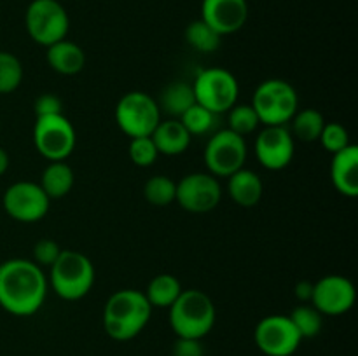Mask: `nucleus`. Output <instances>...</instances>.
<instances>
[{"label":"nucleus","instance_id":"f257e3e1","mask_svg":"<svg viewBox=\"0 0 358 356\" xmlns=\"http://www.w3.org/2000/svg\"><path fill=\"white\" fill-rule=\"evenodd\" d=\"M48 278L28 258H9L0 264V307L14 316H31L44 304Z\"/></svg>","mask_w":358,"mask_h":356},{"label":"nucleus","instance_id":"f03ea898","mask_svg":"<svg viewBox=\"0 0 358 356\" xmlns=\"http://www.w3.org/2000/svg\"><path fill=\"white\" fill-rule=\"evenodd\" d=\"M152 316V306L140 290H117L108 297L103 307V328L114 341L135 339Z\"/></svg>","mask_w":358,"mask_h":356},{"label":"nucleus","instance_id":"7ed1b4c3","mask_svg":"<svg viewBox=\"0 0 358 356\" xmlns=\"http://www.w3.org/2000/svg\"><path fill=\"white\" fill-rule=\"evenodd\" d=\"M170 327L177 337L199 339L212 332L217 320L213 300L198 288L182 290L170 307Z\"/></svg>","mask_w":358,"mask_h":356},{"label":"nucleus","instance_id":"20e7f679","mask_svg":"<svg viewBox=\"0 0 358 356\" xmlns=\"http://www.w3.org/2000/svg\"><path fill=\"white\" fill-rule=\"evenodd\" d=\"M51 288L63 300H80L94 285V265L84 253L63 250L51 265Z\"/></svg>","mask_w":358,"mask_h":356},{"label":"nucleus","instance_id":"39448f33","mask_svg":"<svg viewBox=\"0 0 358 356\" xmlns=\"http://www.w3.org/2000/svg\"><path fill=\"white\" fill-rule=\"evenodd\" d=\"M252 107L264 126H287L299 108V96L290 82L268 79L257 86L252 96Z\"/></svg>","mask_w":358,"mask_h":356},{"label":"nucleus","instance_id":"423d86ee","mask_svg":"<svg viewBox=\"0 0 358 356\" xmlns=\"http://www.w3.org/2000/svg\"><path fill=\"white\" fill-rule=\"evenodd\" d=\"M161 108L157 100L143 91H129L115 105V122L129 138L150 136L161 122Z\"/></svg>","mask_w":358,"mask_h":356},{"label":"nucleus","instance_id":"0eeeda50","mask_svg":"<svg viewBox=\"0 0 358 356\" xmlns=\"http://www.w3.org/2000/svg\"><path fill=\"white\" fill-rule=\"evenodd\" d=\"M192 91L196 103L219 115L229 112L238 103L240 84L229 70L213 66L198 73L192 82Z\"/></svg>","mask_w":358,"mask_h":356},{"label":"nucleus","instance_id":"6e6552de","mask_svg":"<svg viewBox=\"0 0 358 356\" xmlns=\"http://www.w3.org/2000/svg\"><path fill=\"white\" fill-rule=\"evenodd\" d=\"M24 24L31 40L49 47L66 38L70 17L58 0H31L24 14Z\"/></svg>","mask_w":358,"mask_h":356},{"label":"nucleus","instance_id":"1a4fd4ad","mask_svg":"<svg viewBox=\"0 0 358 356\" xmlns=\"http://www.w3.org/2000/svg\"><path fill=\"white\" fill-rule=\"evenodd\" d=\"M34 143L37 152L49 163L65 161L76 149V128L63 114L37 117L34 126Z\"/></svg>","mask_w":358,"mask_h":356},{"label":"nucleus","instance_id":"9d476101","mask_svg":"<svg viewBox=\"0 0 358 356\" xmlns=\"http://www.w3.org/2000/svg\"><path fill=\"white\" fill-rule=\"evenodd\" d=\"M247 156L248 149L243 136L231 129H220L206 143L205 164L213 177L229 178L245 166Z\"/></svg>","mask_w":358,"mask_h":356},{"label":"nucleus","instance_id":"9b49d317","mask_svg":"<svg viewBox=\"0 0 358 356\" xmlns=\"http://www.w3.org/2000/svg\"><path fill=\"white\" fill-rule=\"evenodd\" d=\"M2 206L16 222L34 223L48 215L51 199L35 181H16L3 192Z\"/></svg>","mask_w":358,"mask_h":356},{"label":"nucleus","instance_id":"f8f14e48","mask_svg":"<svg viewBox=\"0 0 358 356\" xmlns=\"http://www.w3.org/2000/svg\"><path fill=\"white\" fill-rule=\"evenodd\" d=\"M254 341L266 356H292L303 339L289 316L271 314L257 323Z\"/></svg>","mask_w":358,"mask_h":356},{"label":"nucleus","instance_id":"ddd939ff","mask_svg":"<svg viewBox=\"0 0 358 356\" xmlns=\"http://www.w3.org/2000/svg\"><path fill=\"white\" fill-rule=\"evenodd\" d=\"M222 187L219 178L210 173H189L177 184L175 201L189 213H208L219 206Z\"/></svg>","mask_w":358,"mask_h":356},{"label":"nucleus","instance_id":"4468645a","mask_svg":"<svg viewBox=\"0 0 358 356\" xmlns=\"http://www.w3.org/2000/svg\"><path fill=\"white\" fill-rule=\"evenodd\" d=\"M255 157L269 171L285 170L296 154V140L287 126H264L254 143Z\"/></svg>","mask_w":358,"mask_h":356},{"label":"nucleus","instance_id":"2eb2a0df","mask_svg":"<svg viewBox=\"0 0 358 356\" xmlns=\"http://www.w3.org/2000/svg\"><path fill=\"white\" fill-rule=\"evenodd\" d=\"M355 299V285L348 278L329 274L313 283V297L310 304L325 316H341L352 309Z\"/></svg>","mask_w":358,"mask_h":356},{"label":"nucleus","instance_id":"dca6fc26","mask_svg":"<svg viewBox=\"0 0 358 356\" xmlns=\"http://www.w3.org/2000/svg\"><path fill=\"white\" fill-rule=\"evenodd\" d=\"M201 20L219 35L236 34L248 20L247 0H203Z\"/></svg>","mask_w":358,"mask_h":356},{"label":"nucleus","instance_id":"f3484780","mask_svg":"<svg viewBox=\"0 0 358 356\" xmlns=\"http://www.w3.org/2000/svg\"><path fill=\"white\" fill-rule=\"evenodd\" d=\"M331 180L345 198L358 195V147L350 143L346 149L332 154Z\"/></svg>","mask_w":358,"mask_h":356},{"label":"nucleus","instance_id":"a211bd4d","mask_svg":"<svg viewBox=\"0 0 358 356\" xmlns=\"http://www.w3.org/2000/svg\"><path fill=\"white\" fill-rule=\"evenodd\" d=\"M150 138L163 156H180L189 149L192 136L178 119H168L157 124Z\"/></svg>","mask_w":358,"mask_h":356},{"label":"nucleus","instance_id":"6ab92c4d","mask_svg":"<svg viewBox=\"0 0 358 356\" xmlns=\"http://www.w3.org/2000/svg\"><path fill=\"white\" fill-rule=\"evenodd\" d=\"M262 192H264V185H262L261 177L247 168H241L227 178V194L238 206L252 208L261 201Z\"/></svg>","mask_w":358,"mask_h":356},{"label":"nucleus","instance_id":"aec40b11","mask_svg":"<svg viewBox=\"0 0 358 356\" xmlns=\"http://www.w3.org/2000/svg\"><path fill=\"white\" fill-rule=\"evenodd\" d=\"M45 59H48V65L62 75H76V73L83 72L84 65H86V54H84L83 47L66 38L49 45Z\"/></svg>","mask_w":358,"mask_h":356},{"label":"nucleus","instance_id":"412c9836","mask_svg":"<svg viewBox=\"0 0 358 356\" xmlns=\"http://www.w3.org/2000/svg\"><path fill=\"white\" fill-rule=\"evenodd\" d=\"M73 181H76V175L72 168L65 161H55V163H49L42 171L38 185L49 199H62L72 191Z\"/></svg>","mask_w":358,"mask_h":356},{"label":"nucleus","instance_id":"4be33fe9","mask_svg":"<svg viewBox=\"0 0 358 356\" xmlns=\"http://www.w3.org/2000/svg\"><path fill=\"white\" fill-rule=\"evenodd\" d=\"M194 103L196 96L192 91V84L184 82V80H175V82L168 84L161 91L159 101H157L161 112L175 119H180Z\"/></svg>","mask_w":358,"mask_h":356},{"label":"nucleus","instance_id":"5701e85b","mask_svg":"<svg viewBox=\"0 0 358 356\" xmlns=\"http://www.w3.org/2000/svg\"><path fill=\"white\" fill-rule=\"evenodd\" d=\"M325 126L324 115L315 108H304L297 110L294 117L290 119V135L294 140H301L304 143L317 142L322 135V129Z\"/></svg>","mask_w":358,"mask_h":356},{"label":"nucleus","instance_id":"b1692460","mask_svg":"<svg viewBox=\"0 0 358 356\" xmlns=\"http://www.w3.org/2000/svg\"><path fill=\"white\" fill-rule=\"evenodd\" d=\"M143 293L152 307H166L168 309L182 293V285L175 276L157 274L150 279Z\"/></svg>","mask_w":358,"mask_h":356},{"label":"nucleus","instance_id":"393cba45","mask_svg":"<svg viewBox=\"0 0 358 356\" xmlns=\"http://www.w3.org/2000/svg\"><path fill=\"white\" fill-rule=\"evenodd\" d=\"M185 40L191 45L192 49H196L198 52H215L220 47V42H222V35L217 34L208 23L199 17V20L192 21L185 28Z\"/></svg>","mask_w":358,"mask_h":356},{"label":"nucleus","instance_id":"a878e982","mask_svg":"<svg viewBox=\"0 0 358 356\" xmlns=\"http://www.w3.org/2000/svg\"><path fill=\"white\" fill-rule=\"evenodd\" d=\"M324 314L318 313L310 304H301L290 313V321L294 323L296 330L299 332L301 339H313L320 334L324 325Z\"/></svg>","mask_w":358,"mask_h":356},{"label":"nucleus","instance_id":"bb28decb","mask_svg":"<svg viewBox=\"0 0 358 356\" xmlns=\"http://www.w3.org/2000/svg\"><path fill=\"white\" fill-rule=\"evenodd\" d=\"M177 184L166 175H156L143 185V195L154 206H168L175 201Z\"/></svg>","mask_w":358,"mask_h":356},{"label":"nucleus","instance_id":"cd10ccee","mask_svg":"<svg viewBox=\"0 0 358 356\" xmlns=\"http://www.w3.org/2000/svg\"><path fill=\"white\" fill-rule=\"evenodd\" d=\"M23 82V65L13 52L0 51V94L16 91Z\"/></svg>","mask_w":358,"mask_h":356},{"label":"nucleus","instance_id":"c85d7f7f","mask_svg":"<svg viewBox=\"0 0 358 356\" xmlns=\"http://www.w3.org/2000/svg\"><path fill=\"white\" fill-rule=\"evenodd\" d=\"M178 121L184 124V128L191 133V136L208 135L212 129L215 128L217 114L210 112L208 108L201 107V105L194 103Z\"/></svg>","mask_w":358,"mask_h":356},{"label":"nucleus","instance_id":"c756f323","mask_svg":"<svg viewBox=\"0 0 358 356\" xmlns=\"http://www.w3.org/2000/svg\"><path fill=\"white\" fill-rule=\"evenodd\" d=\"M227 129H231L233 133L240 136L252 135L255 129L261 126L257 114H255L254 107L252 105H234L229 112H227Z\"/></svg>","mask_w":358,"mask_h":356},{"label":"nucleus","instance_id":"7c9ffc66","mask_svg":"<svg viewBox=\"0 0 358 356\" xmlns=\"http://www.w3.org/2000/svg\"><path fill=\"white\" fill-rule=\"evenodd\" d=\"M129 159H131L133 164L140 168H149L156 163L157 152L156 145H154L152 138L150 136H138V138H131L128 147Z\"/></svg>","mask_w":358,"mask_h":356},{"label":"nucleus","instance_id":"2f4dec72","mask_svg":"<svg viewBox=\"0 0 358 356\" xmlns=\"http://www.w3.org/2000/svg\"><path fill=\"white\" fill-rule=\"evenodd\" d=\"M318 142L322 143V147H324L329 154L339 152V150L346 149V147L352 143L350 142L348 129L343 124H339V122H325Z\"/></svg>","mask_w":358,"mask_h":356},{"label":"nucleus","instance_id":"473e14b6","mask_svg":"<svg viewBox=\"0 0 358 356\" xmlns=\"http://www.w3.org/2000/svg\"><path fill=\"white\" fill-rule=\"evenodd\" d=\"M62 251L55 239H38L34 246V262L38 267H51L58 260Z\"/></svg>","mask_w":358,"mask_h":356},{"label":"nucleus","instance_id":"72a5a7b5","mask_svg":"<svg viewBox=\"0 0 358 356\" xmlns=\"http://www.w3.org/2000/svg\"><path fill=\"white\" fill-rule=\"evenodd\" d=\"M35 117H45V115L63 114V101L56 94L44 93L35 100L34 105Z\"/></svg>","mask_w":358,"mask_h":356},{"label":"nucleus","instance_id":"f704fd0d","mask_svg":"<svg viewBox=\"0 0 358 356\" xmlns=\"http://www.w3.org/2000/svg\"><path fill=\"white\" fill-rule=\"evenodd\" d=\"M171 353H173V356H205V349H203L199 339L178 337Z\"/></svg>","mask_w":358,"mask_h":356},{"label":"nucleus","instance_id":"c9c22d12","mask_svg":"<svg viewBox=\"0 0 358 356\" xmlns=\"http://www.w3.org/2000/svg\"><path fill=\"white\" fill-rule=\"evenodd\" d=\"M296 297L301 302H311L313 297V283L311 281H299L296 285Z\"/></svg>","mask_w":358,"mask_h":356},{"label":"nucleus","instance_id":"e433bc0d","mask_svg":"<svg viewBox=\"0 0 358 356\" xmlns=\"http://www.w3.org/2000/svg\"><path fill=\"white\" fill-rule=\"evenodd\" d=\"M9 163H10L9 154L6 152V149L0 147V175H3L7 170H9Z\"/></svg>","mask_w":358,"mask_h":356}]
</instances>
